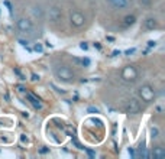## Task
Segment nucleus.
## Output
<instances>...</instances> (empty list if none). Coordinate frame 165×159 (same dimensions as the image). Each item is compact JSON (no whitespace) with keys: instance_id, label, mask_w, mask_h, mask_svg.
<instances>
[{"instance_id":"1","label":"nucleus","mask_w":165,"mask_h":159,"mask_svg":"<svg viewBox=\"0 0 165 159\" xmlns=\"http://www.w3.org/2000/svg\"><path fill=\"white\" fill-rule=\"evenodd\" d=\"M54 74H55V77H57L59 81H64V83H71V81L74 80V72H72L68 67H65V65H58V67H55V68H54Z\"/></svg>"},{"instance_id":"2","label":"nucleus","mask_w":165,"mask_h":159,"mask_svg":"<svg viewBox=\"0 0 165 159\" xmlns=\"http://www.w3.org/2000/svg\"><path fill=\"white\" fill-rule=\"evenodd\" d=\"M138 94H139L140 100L145 101V103H151V101H153V98H155V90H153L152 85H149V84L140 85L139 90H138Z\"/></svg>"},{"instance_id":"3","label":"nucleus","mask_w":165,"mask_h":159,"mask_svg":"<svg viewBox=\"0 0 165 159\" xmlns=\"http://www.w3.org/2000/svg\"><path fill=\"white\" fill-rule=\"evenodd\" d=\"M120 78H122V81H125V83H135L136 78H138V70H136L135 67H132V65H127V67H125V68L122 70Z\"/></svg>"},{"instance_id":"4","label":"nucleus","mask_w":165,"mask_h":159,"mask_svg":"<svg viewBox=\"0 0 165 159\" xmlns=\"http://www.w3.org/2000/svg\"><path fill=\"white\" fill-rule=\"evenodd\" d=\"M18 28H19V31L23 32V33H31V32L33 31V23H32V20H29L28 18H20V19L18 20Z\"/></svg>"},{"instance_id":"5","label":"nucleus","mask_w":165,"mask_h":159,"mask_svg":"<svg viewBox=\"0 0 165 159\" xmlns=\"http://www.w3.org/2000/svg\"><path fill=\"white\" fill-rule=\"evenodd\" d=\"M70 22H71L72 26L81 28L82 25H84V22H86V18H84V15L80 13V12H71V15H70Z\"/></svg>"},{"instance_id":"6","label":"nucleus","mask_w":165,"mask_h":159,"mask_svg":"<svg viewBox=\"0 0 165 159\" xmlns=\"http://www.w3.org/2000/svg\"><path fill=\"white\" fill-rule=\"evenodd\" d=\"M46 18H48V20H51V22H58V20H61V18H62V10H61L58 6H52V8H49V10H48V13H46Z\"/></svg>"},{"instance_id":"7","label":"nucleus","mask_w":165,"mask_h":159,"mask_svg":"<svg viewBox=\"0 0 165 159\" xmlns=\"http://www.w3.org/2000/svg\"><path fill=\"white\" fill-rule=\"evenodd\" d=\"M26 100L33 106V109H36V110H41L44 106H42V101L33 94V93H26Z\"/></svg>"},{"instance_id":"8","label":"nucleus","mask_w":165,"mask_h":159,"mask_svg":"<svg viewBox=\"0 0 165 159\" xmlns=\"http://www.w3.org/2000/svg\"><path fill=\"white\" fill-rule=\"evenodd\" d=\"M126 111L130 113V114H136L140 111V104L138 100H129L127 104H126Z\"/></svg>"},{"instance_id":"9","label":"nucleus","mask_w":165,"mask_h":159,"mask_svg":"<svg viewBox=\"0 0 165 159\" xmlns=\"http://www.w3.org/2000/svg\"><path fill=\"white\" fill-rule=\"evenodd\" d=\"M107 2L116 9H126L129 6V0H107Z\"/></svg>"},{"instance_id":"10","label":"nucleus","mask_w":165,"mask_h":159,"mask_svg":"<svg viewBox=\"0 0 165 159\" xmlns=\"http://www.w3.org/2000/svg\"><path fill=\"white\" fill-rule=\"evenodd\" d=\"M151 156H152L153 159H164V158H165V149H164L162 146H158V147H155V149L152 150Z\"/></svg>"},{"instance_id":"11","label":"nucleus","mask_w":165,"mask_h":159,"mask_svg":"<svg viewBox=\"0 0 165 159\" xmlns=\"http://www.w3.org/2000/svg\"><path fill=\"white\" fill-rule=\"evenodd\" d=\"M31 13L33 15V18H36V19H44V10H42V8L41 6H32V9H31Z\"/></svg>"},{"instance_id":"12","label":"nucleus","mask_w":165,"mask_h":159,"mask_svg":"<svg viewBox=\"0 0 165 159\" xmlns=\"http://www.w3.org/2000/svg\"><path fill=\"white\" fill-rule=\"evenodd\" d=\"M145 26H146V29H156L158 28V20L155 18H148L145 20Z\"/></svg>"},{"instance_id":"13","label":"nucleus","mask_w":165,"mask_h":159,"mask_svg":"<svg viewBox=\"0 0 165 159\" xmlns=\"http://www.w3.org/2000/svg\"><path fill=\"white\" fill-rule=\"evenodd\" d=\"M135 20H136L135 16H126V18H125V25H126V26H130V25L135 23Z\"/></svg>"},{"instance_id":"14","label":"nucleus","mask_w":165,"mask_h":159,"mask_svg":"<svg viewBox=\"0 0 165 159\" xmlns=\"http://www.w3.org/2000/svg\"><path fill=\"white\" fill-rule=\"evenodd\" d=\"M151 137L152 139H158V134H159V130H158V127H151Z\"/></svg>"},{"instance_id":"15","label":"nucleus","mask_w":165,"mask_h":159,"mask_svg":"<svg viewBox=\"0 0 165 159\" xmlns=\"http://www.w3.org/2000/svg\"><path fill=\"white\" fill-rule=\"evenodd\" d=\"M138 156H142V158H149L151 155H149V153H148V152H146L143 147H140V149H139V153H138Z\"/></svg>"},{"instance_id":"16","label":"nucleus","mask_w":165,"mask_h":159,"mask_svg":"<svg viewBox=\"0 0 165 159\" xmlns=\"http://www.w3.org/2000/svg\"><path fill=\"white\" fill-rule=\"evenodd\" d=\"M139 2H140V5H142V6H151L152 0H139Z\"/></svg>"},{"instance_id":"17","label":"nucleus","mask_w":165,"mask_h":159,"mask_svg":"<svg viewBox=\"0 0 165 159\" xmlns=\"http://www.w3.org/2000/svg\"><path fill=\"white\" fill-rule=\"evenodd\" d=\"M35 51H38V52H42V45L36 44V45H35Z\"/></svg>"},{"instance_id":"18","label":"nucleus","mask_w":165,"mask_h":159,"mask_svg":"<svg viewBox=\"0 0 165 159\" xmlns=\"http://www.w3.org/2000/svg\"><path fill=\"white\" fill-rule=\"evenodd\" d=\"M89 111H96V113H99V109H94V107H90V109H89Z\"/></svg>"}]
</instances>
